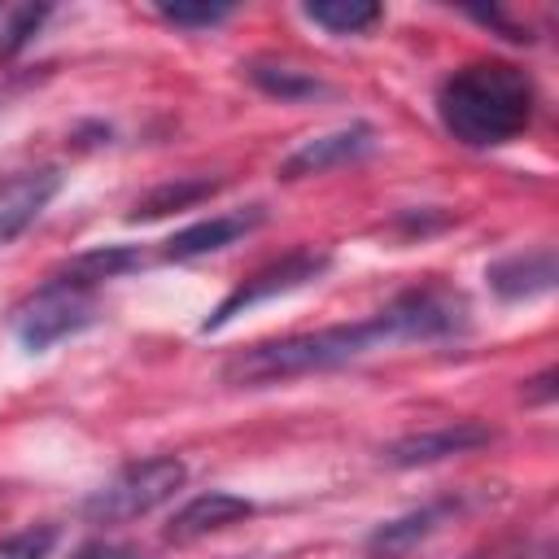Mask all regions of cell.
<instances>
[{
	"mask_svg": "<svg viewBox=\"0 0 559 559\" xmlns=\"http://www.w3.org/2000/svg\"><path fill=\"white\" fill-rule=\"evenodd\" d=\"M44 22H48V9H17V13H9V26L0 31V61H13L35 39V31Z\"/></svg>",
	"mask_w": 559,
	"mask_h": 559,
	"instance_id": "obj_17",
	"label": "cell"
},
{
	"mask_svg": "<svg viewBox=\"0 0 559 559\" xmlns=\"http://www.w3.org/2000/svg\"><path fill=\"white\" fill-rule=\"evenodd\" d=\"M61 188V170L44 166V170H22L13 179L0 183V240L22 236L57 197Z\"/></svg>",
	"mask_w": 559,
	"mask_h": 559,
	"instance_id": "obj_9",
	"label": "cell"
},
{
	"mask_svg": "<svg viewBox=\"0 0 559 559\" xmlns=\"http://www.w3.org/2000/svg\"><path fill=\"white\" fill-rule=\"evenodd\" d=\"M489 288L502 301H528L555 288V253L550 249H533V253H511L502 262H493L485 271Z\"/></svg>",
	"mask_w": 559,
	"mask_h": 559,
	"instance_id": "obj_11",
	"label": "cell"
},
{
	"mask_svg": "<svg viewBox=\"0 0 559 559\" xmlns=\"http://www.w3.org/2000/svg\"><path fill=\"white\" fill-rule=\"evenodd\" d=\"M157 13L166 17V22H175V26H218V22H227L236 9L231 4H157Z\"/></svg>",
	"mask_w": 559,
	"mask_h": 559,
	"instance_id": "obj_19",
	"label": "cell"
},
{
	"mask_svg": "<svg viewBox=\"0 0 559 559\" xmlns=\"http://www.w3.org/2000/svg\"><path fill=\"white\" fill-rule=\"evenodd\" d=\"M96 323V288L70 280V275H52L44 288H35L26 301L13 306L9 328L26 349H48L83 328Z\"/></svg>",
	"mask_w": 559,
	"mask_h": 559,
	"instance_id": "obj_4",
	"label": "cell"
},
{
	"mask_svg": "<svg viewBox=\"0 0 559 559\" xmlns=\"http://www.w3.org/2000/svg\"><path fill=\"white\" fill-rule=\"evenodd\" d=\"M70 559H144V555L135 546H118V542H87Z\"/></svg>",
	"mask_w": 559,
	"mask_h": 559,
	"instance_id": "obj_21",
	"label": "cell"
},
{
	"mask_svg": "<svg viewBox=\"0 0 559 559\" xmlns=\"http://www.w3.org/2000/svg\"><path fill=\"white\" fill-rule=\"evenodd\" d=\"M467 559H555L550 542H498L485 550H472Z\"/></svg>",
	"mask_w": 559,
	"mask_h": 559,
	"instance_id": "obj_20",
	"label": "cell"
},
{
	"mask_svg": "<svg viewBox=\"0 0 559 559\" xmlns=\"http://www.w3.org/2000/svg\"><path fill=\"white\" fill-rule=\"evenodd\" d=\"M328 266H332V258H328L323 249H293V253H284L280 262H271V266L253 271L249 280H240V284L214 306V314L201 323V332H218V328H227L236 314L253 310L258 301H271V297H284V293L306 288V284L319 280Z\"/></svg>",
	"mask_w": 559,
	"mask_h": 559,
	"instance_id": "obj_5",
	"label": "cell"
},
{
	"mask_svg": "<svg viewBox=\"0 0 559 559\" xmlns=\"http://www.w3.org/2000/svg\"><path fill=\"white\" fill-rule=\"evenodd\" d=\"M245 515H253V502L249 498L227 493V489H210V493H197L192 502H183L170 515L166 542L170 546H188V542H201V537H210V533H218V528H227V524H236Z\"/></svg>",
	"mask_w": 559,
	"mask_h": 559,
	"instance_id": "obj_8",
	"label": "cell"
},
{
	"mask_svg": "<svg viewBox=\"0 0 559 559\" xmlns=\"http://www.w3.org/2000/svg\"><path fill=\"white\" fill-rule=\"evenodd\" d=\"M140 262H144V258H140V249H131V245H96V249L70 258V266H66L61 275H70V280L96 288L100 280H118V275L135 271Z\"/></svg>",
	"mask_w": 559,
	"mask_h": 559,
	"instance_id": "obj_13",
	"label": "cell"
},
{
	"mask_svg": "<svg viewBox=\"0 0 559 559\" xmlns=\"http://www.w3.org/2000/svg\"><path fill=\"white\" fill-rule=\"evenodd\" d=\"M533 79L511 61H476L454 70L437 92V114L445 131L472 148H493L515 140L533 122Z\"/></svg>",
	"mask_w": 559,
	"mask_h": 559,
	"instance_id": "obj_2",
	"label": "cell"
},
{
	"mask_svg": "<svg viewBox=\"0 0 559 559\" xmlns=\"http://www.w3.org/2000/svg\"><path fill=\"white\" fill-rule=\"evenodd\" d=\"M249 79L266 92V96H280V100H306V96H319L323 92V83L319 79H310V74H297V70H288V66H249Z\"/></svg>",
	"mask_w": 559,
	"mask_h": 559,
	"instance_id": "obj_15",
	"label": "cell"
},
{
	"mask_svg": "<svg viewBox=\"0 0 559 559\" xmlns=\"http://www.w3.org/2000/svg\"><path fill=\"white\" fill-rule=\"evenodd\" d=\"M262 223V210H240V214H214V218H201L183 231H175L166 240V258H201V253H214L240 236H249L253 227Z\"/></svg>",
	"mask_w": 559,
	"mask_h": 559,
	"instance_id": "obj_12",
	"label": "cell"
},
{
	"mask_svg": "<svg viewBox=\"0 0 559 559\" xmlns=\"http://www.w3.org/2000/svg\"><path fill=\"white\" fill-rule=\"evenodd\" d=\"M52 546H57V528L52 524H35V528H22V533L4 537L0 542V559H44Z\"/></svg>",
	"mask_w": 559,
	"mask_h": 559,
	"instance_id": "obj_18",
	"label": "cell"
},
{
	"mask_svg": "<svg viewBox=\"0 0 559 559\" xmlns=\"http://www.w3.org/2000/svg\"><path fill=\"white\" fill-rule=\"evenodd\" d=\"M450 511H454V502H428V507H419V511H406V515L380 524V528L367 537V550H371L376 559H411V555L445 524Z\"/></svg>",
	"mask_w": 559,
	"mask_h": 559,
	"instance_id": "obj_10",
	"label": "cell"
},
{
	"mask_svg": "<svg viewBox=\"0 0 559 559\" xmlns=\"http://www.w3.org/2000/svg\"><path fill=\"white\" fill-rule=\"evenodd\" d=\"M489 441H493V428H485L476 419H459V424H441V428H428V432L397 437L384 450V463L424 467V463H441V459H454V454H472V450H480Z\"/></svg>",
	"mask_w": 559,
	"mask_h": 559,
	"instance_id": "obj_6",
	"label": "cell"
},
{
	"mask_svg": "<svg viewBox=\"0 0 559 559\" xmlns=\"http://www.w3.org/2000/svg\"><path fill=\"white\" fill-rule=\"evenodd\" d=\"M218 183L214 179H188V183H166V188H153L135 210H131V218H157V214H166V210H183V205H192L197 197H210Z\"/></svg>",
	"mask_w": 559,
	"mask_h": 559,
	"instance_id": "obj_16",
	"label": "cell"
},
{
	"mask_svg": "<svg viewBox=\"0 0 559 559\" xmlns=\"http://www.w3.org/2000/svg\"><path fill=\"white\" fill-rule=\"evenodd\" d=\"M314 26L332 31V35H362L367 26L380 22V4H367V0H323V4H306L301 9Z\"/></svg>",
	"mask_w": 559,
	"mask_h": 559,
	"instance_id": "obj_14",
	"label": "cell"
},
{
	"mask_svg": "<svg viewBox=\"0 0 559 559\" xmlns=\"http://www.w3.org/2000/svg\"><path fill=\"white\" fill-rule=\"evenodd\" d=\"M463 328H467V301L459 293L415 288V293L393 297L384 310H376L362 323H336V328L249 345L223 367V380L236 389L284 384L297 376H319V371L345 367L354 358H367V354L402 345V341H441Z\"/></svg>",
	"mask_w": 559,
	"mask_h": 559,
	"instance_id": "obj_1",
	"label": "cell"
},
{
	"mask_svg": "<svg viewBox=\"0 0 559 559\" xmlns=\"http://www.w3.org/2000/svg\"><path fill=\"white\" fill-rule=\"evenodd\" d=\"M376 144V131L367 122H349V127H336V131H323L314 140H306L301 148H293L280 166L284 179H301V175H323L332 166H345V162H358L367 157Z\"/></svg>",
	"mask_w": 559,
	"mask_h": 559,
	"instance_id": "obj_7",
	"label": "cell"
},
{
	"mask_svg": "<svg viewBox=\"0 0 559 559\" xmlns=\"http://www.w3.org/2000/svg\"><path fill=\"white\" fill-rule=\"evenodd\" d=\"M183 480H188V467L175 454H153V459H140V463H127L83 502V515L92 524L140 520V515L157 511L162 502H170L183 489Z\"/></svg>",
	"mask_w": 559,
	"mask_h": 559,
	"instance_id": "obj_3",
	"label": "cell"
}]
</instances>
